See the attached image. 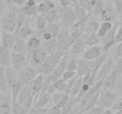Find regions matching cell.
Segmentation results:
<instances>
[{
  "label": "cell",
  "instance_id": "33",
  "mask_svg": "<svg viewBox=\"0 0 122 114\" xmlns=\"http://www.w3.org/2000/svg\"><path fill=\"white\" fill-rule=\"evenodd\" d=\"M43 16H45V18L46 19L48 23H57L59 20H61L59 9L56 8V7L55 9H53L52 10H51V11H49L48 13H46V14H43Z\"/></svg>",
  "mask_w": 122,
  "mask_h": 114
},
{
  "label": "cell",
  "instance_id": "56",
  "mask_svg": "<svg viewBox=\"0 0 122 114\" xmlns=\"http://www.w3.org/2000/svg\"><path fill=\"white\" fill-rule=\"evenodd\" d=\"M114 113H115V112H114L111 108H108V109H104V111L102 112V114H114Z\"/></svg>",
  "mask_w": 122,
  "mask_h": 114
},
{
  "label": "cell",
  "instance_id": "13",
  "mask_svg": "<svg viewBox=\"0 0 122 114\" xmlns=\"http://www.w3.org/2000/svg\"><path fill=\"white\" fill-rule=\"evenodd\" d=\"M118 14L116 12L114 5L105 4L102 11L100 14L99 17L102 22H110V23H116V19L118 17Z\"/></svg>",
  "mask_w": 122,
  "mask_h": 114
},
{
  "label": "cell",
  "instance_id": "16",
  "mask_svg": "<svg viewBox=\"0 0 122 114\" xmlns=\"http://www.w3.org/2000/svg\"><path fill=\"white\" fill-rule=\"evenodd\" d=\"M15 37H16L15 34L3 31L1 38H0V46L8 49L10 51H12V48L14 46L15 42Z\"/></svg>",
  "mask_w": 122,
  "mask_h": 114
},
{
  "label": "cell",
  "instance_id": "10",
  "mask_svg": "<svg viewBox=\"0 0 122 114\" xmlns=\"http://www.w3.org/2000/svg\"><path fill=\"white\" fill-rule=\"evenodd\" d=\"M119 25V23H116L114 24V28H113L109 32L105 34L103 37L100 38V43L102 44V50L103 52H108L110 50V48H112L114 45L115 44V34H116V29Z\"/></svg>",
  "mask_w": 122,
  "mask_h": 114
},
{
  "label": "cell",
  "instance_id": "8",
  "mask_svg": "<svg viewBox=\"0 0 122 114\" xmlns=\"http://www.w3.org/2000/svg\"><path fill=\"white\" fill-rule=\"evenodd\" d=\"M47 56H48L47 51L41 46L38 49L29 51L27 54V58L30 60L32 66L39 67V65H41L44 63V61L46 59Z\"/></svg>",
  "mask_w": 122,
  "mask_h": 114
},
{
  "label": "cell",
  "instance_id": "19",
  "mask_svg": "<svg viewBox=\"0 0 122 114\" xmlns=\"http://www.w3.org/2000/svg\"><path fill=\"white\" fill-rule=\"evenodd\" d=\"M76 74L79 77H83L86 75L92 74V68H91L90 61L85 60L83 58L78 60V67Z\"/></svg>",
  "mask_w": 122,
  "mask_h": 114
},
{
  "label": "cell",
  "instance_id": "52",
  "mask_svg": "<svg viewBox=\"0 0 122 114\" xmlns=\"http://www.w3.org/2000/svg\"><path fill=\"white\" fill-rule=\"evenodd\" d=\"M114 1V7L115 9L116 12L120 16V13L122 12V0H113Z\"/></svg>",
  "mask_w": 122,
  "mask_h": 114
},
{
  "label": "cell",
  "instance_id": "37",
  "mask_svg": "<svg viewBox=\"0 0 122 114\" xmlns=\"http://www.w3.org/2000/svg\"><path fill=\"white\" fill-rule=\"evenodd\" d=\"M24 84L22 82H20V81H17L14 85L11 87L10 88V95H11V100H12V103L14 102H16L17 97H18L19 94H20V90L22 89V88L24 87Z\"/></svg>",
  "mask_w": 122,
  "mask_h": 114
},
{
  "label": "cell",
  "instance_id": "29",
  "mask_svg": "<svg viewBox=\"0 0 122 114\" xmlns=\"http://www.w3.org/2000/svg\"><path fill=\"white\" fill-rule=\"evenodd\" d=\"M32 96H34V94H33V91H32L31 87L28 84L25 85L22 88V89L20 90V94H19L18 97H17L16 102L19 103L20 105H22L24 102H26Z\"/></svg>",
  "mask_w": 122,
  "mask_h": 114
},
{
  "label": "cell",
  "instance_id": "45",
  "mask_svg": "<svg viewBox=\"0 0 122 114\" xmlns=\"http://www.w3.org/2000/svg\"><path fill=\"white\" fill-rule=\"evenodd\" d=\"M66 93H62V92H55L54 94L51 95V100H52L54 106H56L59 101L61 100V98L64 96Z\"/></svg>",
  "mask_w": 122,
  "mask_h": 114
},
{
  "label": "cell",
  "instance_id": "50",
  "mask_svg": "<svg viewBox=\"0 0 122 114\" xmlns=\"http://www.w3.org/2000/svg\"><path fill=\"white\" fill-rule=\"evenodd\" d=\"M114 112H119V111H122V97H120L118 100H116V102L111 107Z\"/></svg>",
  "mask_w": 122,
  "mask_h": 114
},
{
  "label": "cell",
  "instance_id": "15",
  "mask_svg": "<svg viewBox=\"0 0 122 114\" xmlns=\"http://www.w3.org/2000/svg\"><path fill=\"white\" fill-rule=\"evenodd\" d=\"M0 112L2 114H12V100L10 93H0Z\"/></svg>",
  "mask_w": 122,
  "mask_h": 114
},
{
  "label": "cell",
  "instance_id": "31",
  "mask_svg": "<svg viewBox=\"0 0 122 114\" xmlns=\"http://www.w3.org/2000/svg\"><path fill=\"white\" fill-rule=\"evenodd\" d=\"M114 24L115 23H110V22H102V23H100L99 28L97 29V34L98 38L100 39V38L103 37L105 34H107L114 28Z\"/></svg>",
  "mask_w": 122,
  "mask_h": 114
},
{
  "label": "cell",
  "instance_id": "49",
  "mask_svg": "<svg viewBox=\"0 0 122 114\" xmlns=\"http://www.w3.org/2000/svg\"><path fill=\"white\" fill-rule=\"evenodd\" d=\"M114 71L117 73L119 77L122 75V57L116 61L115 66H114Z\"/></svg>",
  "mask_w": 122,
  "mask_h": 114
},
{
  "label": "cell",
  "instance_id": "4",
  "mask_svg": "<svg viewBox=\"0 0 122 114\" xmlns=\"http://www.w3.org/2000/svg\"><path fill=\"white\" fill-rule=\"evenodd\" d=\"M118 99L119 95L114 90L102 89L98 98L97 106H102L104 109H108L112 107Z\"/></svg>",
  "mask_w": 122,
  "mask_h": 114
},
{
  "label": "cell",
  "instance_id": "6",
  "mask_svg": "<svg viewBox=\"0 0 122 114\" xmlns=\"http://www.w3.org/2000/svg\"><path fill=\"white\" fill-rule=\"evenodd\" d=\"M69 59H70L69 51H65L64 54H63L62 57H61V60L59 61V63H57V65L56 66L55 69H54V70H53L51 74H49V75H51L53 82L61 77L62 74L64 73V71L67 69V63H68V61H69Z\"/></svg>",
  "mask_w": 122,
  "mask_h": 114
},
{
  "label": "cell",
  "instance_id": "12",
  "mask_svg": "<svg viewBox=\"0 0 122 114\" xmlns=\"http://www.w3.org/2000/svg\"><path fill=\"white\" fill-rule=\"evenodd\" d=\"M103 53L104 52L102 46L98 44V45L89 46L87 49H86V51H84L83 55H82V58L87 60V61H93L95 59L101 57Z\"/></svg>",
  "mask_w": 122,
  "mask_h": 114
},
{
  "label": "cell",
  "instance_id": "17",
  "mask_svg": "<svg viewBox=\"0 0 122 114\" xmlns=\"http://www.w3.org/2000/svg\"><path fill=\"white\" fill-rule=\"evenodd\" d=\"M37 6L38 3L35 0H27L26 4L20 8V10L26 16H37L39 15Z\"/></svg>",
  "mask_w": 122,
  "mask_h": 114
},
{
  "label": "cell",
  "instance_id": "28",
  "mask_svg": "<svg viewBox=\"0 0 122 114\" xmlns=\"http://www.w3.org/2000/svg\"><path fill=\"white\" fill-rule=\"evenodd\" d=\"M38 12L39 14H46L49 11L55 9L56 7V2L54 0H44L42 2L38 4Z\"/></svg>",
  "mask_w": 122,
  "mask_h": 114
},
{
  "label": "cell",
  "instance_id": "44",
  "mask_svg": "<svg viewBox=\"0 0 122 114\" xmlns=\"http://www.w3.org/2000/svg\"><path fill=\"white\" fill-rule=\"evenodd\" d=\"M75 76H77V74H76L75 71H71V70H67V69H66L65 71H64V73L62 74L61 78L63 81H65L67 82V81H70V80L73 79Z\"/></svg>",
  "mask_w": 122,
  "mask_h": 114
},
{
  "label": "cell",
  "instance_id": "51",
  "mask_svg": "<svg viewBox=\"0 0 122 114\" xmlns=\"http://www.w3.org/2000/svg\"><path fill=\"white\" fill-rule=\"evenodd\" d=\"M115 42H122V25H118L115 34Z\"/></svg>",
  "mask_w": 122,
  "mask_h": 114
},
{
  "label": "cell",
  "instance_id": "54",
  "mask_svg": "<svg viewBox=\"0 0 122 114\" xmlns=\"http://www.w3.org/2000/svg\"><path fill=\"white\" fill-rule=\"evenodd\" d=\"M49 114H61V109L56 106H53L49 109Z\"/></svg>",
  "mask_w": 122,
  "mask_h": 114
},
{
  "label": "cell",
  "instance_id": "39",
  "mask_svg": "<svg viewBox=\"0 0 122 114\" xmlns=\"http://www.w3.org/2000/svg\"><path fill=\"white\" fill-rule=\"evenodd\" d=\"M42 47L47 51L48 54L54 52L57 50L56 49V39H53L48 41H43L42 42Z\"/></svg>",
  "mask_w": 122,
  "mask_h": 114
},
{
  "label": "cell",
  "instance_id": "9",
  "mask_svg": "<svg viewBox=\"0 0 122 114\" xmlns=\"http://www.w3.org/2000/svg\"><path fill=\"white\" fill-rule=\"evenodd\" d=\"M114 66H115V61L114 60L112 56L110 55L109 57L104 62L103 64L101 66V68L98 70L96 75V81H104L105 78L114 69Z\"/></svg>",
  "mask_w": 122,
  "mask_h": 114
},
{
  "label": "cell",
  "instance_id": "60",
  "mask_svg": "<svg viewBox=\"0 0 122 114\" xmlns=\"http://www.w3.org/2000/svg\"><path fill=\"white\" fill-rule=\"evenodd\" d=\"M35 1H36V2L38 3V4H39V3L42 2V1H44V0H35Z\"/></svg>",
  "mask_w": 122,
  "mask_h": 114
},
{
  "label": "cell",
  "instance_id": "41",
  "mask_svg": "<svg viewBox=\"0 0 122 114\" xmlns=\"http://www.w3.org/2000/svg\"><path fill=\"white\" fill-rule=\"evenodd\" d=\"M26 16H25L20 10H19V12L16 16V32L25 24V23H26Z\"/></svg>",
  "mask_w": 122,
  "mask_h": 114
},
{
  "label": "cell",
  "instance_id": "20",
  "mask_svg": "<svg viewBox=\"0 0 122 114\" xmlns=\"http://www.w3.org/2000/svg\"><path fill=\"white\" fill-rule=\"evenodd\" d=\"M86 44L84 42V40L79 39L75 40L73 43V45L69 48V53L70 55L73 57H76V56L83 55L84 51H86Z\"/></svg>",
  "mask_w": 122,
  "mask_h": 114
},
{
  "label": "cell",
  "instance_id": "57",
  "mask_svg": "<svg viewBox=\"0 0 122 114\" xmlns=\"http://www.w3.org/2000/svg\"><path fill=\"white\" fill-rule=\"evenodd\" d=\"M119 17H120V23H119V24L122 25V12L120 13V15L119 16Z\"/></svg>",
  "mask_w": 122,
  "mask_h": 114
},
{
  "label": "cell",
  "instance_id": "35",
  "mask_svg": "<svg viewBox=\"0 0 122 114\" xmlns=\"http://www.w3.org/2000/svg\"><path fill=\"white\" fill-rule=\"evenodd\" d=\"M82 39L84 40V42H85L86 46H92L98 45L100 43V39L98 38L96 33L85 34L82 37Z\"/></svg>",
  "mask_w": 122,
  "mask_h": 114
},
{
  "label": "cell",
  "instance_id": "30",
  "mask_svg": "<svg viewBox=\"0 0 122 114\" xmlns=\"http://www.w3.org/2000/svg\"><path fill=\"white\" fill-rule=\"evenodd\" d=\"M35 25H36V34L40 37V34H42L46 26L48 25V22L45 18V16L42 14H39L36 16L35 20Z\"/></svg>",
  "mask_w": 122,
  "mask_h": 114
},
{
  "label": "cell",
  "instance_id": "53",
  "mask_svg": "<svg viewBox=\"0 0 122 114\" xmlns=\"http://www.w3.org/2000/svg\"><path fill=\"white\" fill-rule=\"evenodd\" d=\"M10 1H11V4L20 8V7H22L26 4V2L27 0H10Z\"/></svg>",
  "mask_w": 122,
  "mask_h": 114
},
{
  "label": "cell",
  "instance_id": "26",
  "mask_svg": "<svg viewBox=\"0 0 122 114\" xmlns=\"http://www.w3.org/2000/svg\"><path fill=\"white\" fill-rule=\"evenodd\" d=\"M11 51L0 46V67L7 68L10 66Z\"/></svg>",
  "mask_w": 122,
  "mask_h": 114
},
{
  "label": "cell",
  "instance_id": "46",
  "mask_svg": "<svg viewBox=\"0 0 122 114\" xmlns=\"http://www.w3.org/2000/svg\"><path fill=\"white\" fill-rule=\"evenodd\" d=\"M49 109L47 108H35L33 107L30 110L28 114H48Z\"/></svg>",
  "mask_w": 122,
  "mask_h": 114
},
{
  "label": "cell",
  "instance_id": "22",
  "mask_svg": "<svg viewBox=\"0 0 122 114\" xmlns=\"http://www.w3.org/2000/svg\"><path fill=\"white\" fill-rule=\"evenodd\" d=\"M110 54L108 52H104L101 57H99L98 58L95 59L93 61H90V64H91V68H92V75L96 76L97 74L98 70L101 68L104 62L109 57Z\"/></svg>",
  "mask_w": 122,
  "mask_h": 114
},
{
  "label": "cell",
  "instance_id": "25",
  "mask_svg": "<svg viewBox=\"0 0 122 114\" xmlns=\"http://www.w3.org/2000/svg\"><path fill=\"white\" fill-rule=\"evenodd\" d=\"M45 75L42 74H39L36 77L31 81L28 84L32 88L33 94H34V96H36L37 94H39L42 90V87H43V81Z\"/></svg>",
  "mask_w": 122,
  "mask_h": 114
},
{
  "label": "cell",
  "instance_id": "38",
  "mask_svg": "<svg viewBox=\"0 0 122 114\" xmlns=\"http://www.w3.org/2000/svg\"><path fill=\"white\" fill-rule=\"evenodd\" d=\"M0 93H10L7 83L4 68L0 67Z\"/></svg>",
  "mask_w": 122,
  "mask_h": 114
},
{
  "label": "cell",
  "instance_id": "59",
  "mask_svg": "<svg viewBox=\"0 0 122 114\" xmlns=\"http://www.w3.org/2000/svg\"><path fill=\"white\" fill-rule=\"evenodd\" d=\"M2 26H1V23H0V38H1V34H2Z\"/></svg>",
  "mask_w": 122,
  "mask_h": 114
},
{
  "label": "cell",
  "instance_id": "3",
  "mask_svg": "<svg viewBox=\"0 0 122 114\" xmlns=\"http://www.w3.org/2000/svg\"><path fill=\"white\" fill-rule=\"evenodd\" d=\"M74 41L72 40L68 28L62 27L56 37V49L59 51H67L69 50Z\"/></svg>",
  "mask_w": 122,
  "mask_h": 114
},
{
  "label": "cell",
  "instance_id": "42",
  "mask_svg": "<svg viewBox=\"0 0 122 114\" xmlns=\"http://www.w3.org/2000/svg\"><path fill=\"white\" fill-rule=\"evenodd\" d=\"M112 57L114 58V61H117L118 59L122 57V42L118 43V45L116 46V48L114 49V52H113Z\"/></svg>",
  "mask_w": 122,
  "mask_h": 114
},
{
  "label": "cell",
  "instance_id": "62",
  "mask_svg": "<svg viewBox=\"0 0 122 114\" xmlns=\"http://www.w3.org/2000/svg\"><path fill=\"white\" fill-rule=\"evenodd\" d=\"M0 114H2V112H0Z\"/></svg>",
  "mask_w": 122,
  "mask_h": 114
},
{
  "label": "cell",
  "instance_id": "32",
  "mask_svg": "<svg viewBox=\"0 0 122 114\" xmlns=\"http://www.w3.org/2000/svg\"><path fill=\"white\" fill-rule=\"evenodd\" d=\"M26 45H27V49H28L29 52L33 50H35V49H38L42 46V40H41L40 37L38 36L37 34H34L26 40Z\"/></svg>",
  "mask_w": 122,
  "mask_h": 114
},
{
  "label": "cell",
  "instance_id": "43",
  "mask_svg": "<svg viewBox=\"0 0 122 114\" xmlns=\"http://www.w3.org/2000/svg\"><path fill=\"white\" fill-rule=\"evenodd\" d=\"M78 67V59L74 57H70L69 61L67 64V70H71V71H75L77 70Z\"/></svg>",
  "mask_w": 122,
  "mask_h": 114
},
{
  "label": "cell",
  "instance_id": "34",
  "mask_svg": "<svg viewBox=\"0 0 122 114\" xmlns=\"http://www.w3.org/2000/svg\"><path fill=\"white\" fill-rule=\"evenodd\" d=\"M73 10H74V12H75L77 21L88 18L90 16V15H91V13L88 12L86 9L83 8L82 6H80L79 4H73Z\"/></svg>",
  "mask_w": 122,
  "mask_h": 114
},
{
  "label": "cell",
  "instance_id": "55",
  "mask_svg": "<svg viewBox=\"0 0 122 114\" xmlns=\"http://www.w3.org/2000/svg\"><path fill=\"white\" fill-rule=\"evenodd\" d=\"M7 5H8V4H6L4 0H0V16H1V14L4 12V9L6 8Z\"/></svg>",
  "mask_w": 122,
  "mask_h": 114
},
{
  "label": "cell",
  "instance_id": "58",
  "mask_svg": "<svg viewBox=\"0 0 122 114\" xmlns=\"http://www.w3.org/2000/svg\"><path fill=\"white\" fill-rule=\"evenodd\" d=\"M4 1L6 3V4H8V5H10V4H11V1H10V0H4Z\"/></svg>",
  "mask_w": 122,
  "mask_h": 114
},
{
  "label": "cell",
  "instance_id": "47",
  "mask_svg": "<svg viewBox=\"0 0 122 114\" xmlns=\"http://www.w3.org/2000/svg\"><path fill=\"white\" fill-rule=\"evenodd\" d=\"M69 100H70V96L68 95V94H64V96L61 98V100L59 101V103H58V104H57L56 106H57V107H59V108H61V109L63 106H65L69 102Z\"/></svg>",
  "mask_w": 122,
  "mask_h": 114
},
{
  "label": "cell",
  "instance_id": "61",
  "mask_svg": "<svg viewBox=\"0 0 122 114\" xmlns=\"http://www.w3.org/2000/svg\"><path fill=\"white\" fill-rule=\"evenodd\" d=\"M83 114H86V112H85V113H83Z\"/></svg>",
  "mask_w": 122,
  "mask_h": 114
},
{
  "label": "cell",
  "instance_id": "27",
  "mask_svg": "<svg viewBox=\"0 0 122 114\" xmlns=\"http://www.w3.org/2000/svg\"><path fill=\"white\" fill-rule=\"evenodd\" d=\"M4 70H5L7 83H8L9 88H10V92L11 87L18 81V72L15 71L11 66H9V67L5 68Z\"/></svg>",
  "mask_w": 122,
  "mask_h": 114
},
{
  "label": "cell",
  "instance_id": "2",
  "mask_svg": "<svg viewBox=\"0 0 122 114\" xmlns=\"http://www.w3.org/2000/svg\"><path fill=\"white\" fill-rule=\"evenodd\" d=\"M64 52L65 51L56 50L54 52L48 54V56H47L46 59L44 61V63L41 65H39V67H37L39 73L42 74L44 75H47L51 74L54 70V69L56 68L57 63H59V61L62 57Z\"/></svg>",
  "mask_w": 122,
  "mask_h": 114
},
{
  "label": "cell",
  "instance_id": "5",
  "mask_svg": "<svg viewBox=\"0 0 122 114\" xmlns=\"http://www.w3.org/2000/svg\"><path fill=\"white\" fill-rule=\"evenodd\" d=\"M60 11V18H61V23L63 26L67 28L70 29L77 22L76 15L73 8L68 7H61L59 9Z\"/></svg>",
  "mask_w": 122,
  "mask_h": 114
},
{
  "label": "cell",
  "instance_id": "24",
  "mask_svg": "<svg viewBox=\"0 0 122 114\" xmlns=\"http://www.w3.org/2000/svg\"><path fill=\"white\" fill-rule=\"evenodd\" d=\"M51 100V95L49 94L47 92H40L39 94V96L34 100L33 107L35 108H45V106L48 105L50 101Z\"/></svg>",
  "mask_w": 122,
  "mask_h": 114
},
{
  "label": "cell",
  "instance_id": "11",
  "mask_svg": "<svg viewBox=\"0 0 122 114\" xmlns=\"http://www.w3.org/2000/svg\"><path fill=\"white\" fill-rule=\"evenodd\" d=\"M60 29H61V27L57 24V23H48L45 30L40 34V39L42 42L56 39L57 35L60 32Z\"/></svg>",
  "mask_w": 122,
  "mask_h": 114
},
{
  "label": "cell",
  "instance_id": "23",
  "mask_svg": "<svg viewBox=\"0 0 122 114\" xmlns=\"http://www.w3.org/2000/svg\"><path fill=\"white\" fill-rule=\"evenodd\" d=\"M11 52L21 53V54L27 55L28 54V49H27V45H26V40L20 39V37H18L16 35V37H15V42L14 44V46H13Z\"/></svg>",
  "mask_w": 122,
  "mask_h": 114
},
{
  "label": "cell",
  "instance_id": "36",
  "mask_svg": "<svg viewBox=\"0 0 122 114\" xmlns=\"http://www.w3.org/2000/svg\"><path fill=\"white\" fill-rule=\"evenodd\" d=\"M82 84H83V78L77 76L75 81L73 82V87H72L71 90L69 92V96L71 98H76L78 94H79V92L81 90Z\"/></svg>",
  "mask_w": 122,
  "mask_h": 114
},
{
  "label": "cell",
  "instance_id": "1",
  "mask_svg": "<svg viewBox=\"0 0 122 114\" xmlns=\"http://www.w3.org/2000/svg\"><path fill=\"white\" fill-rule=\"evenodd\" d=\"M9 6H10L9 11L0 20L2 30L4 32L15 34L16 32V16L20 10V8L15 5H13V4H10Z\"/></svg>",
  "mask_w": 122,
  "mask_h": 114
},
{
  "label": "cell",
  "instance_id": "7",
  "mask_svg": "<svg viewBox=\"0 0 122 114\" xmlns=\"http://www.w3.org/2000/svg\"><path fill=\"white\" fill-rule=\"evenodd\" d=\"M39 71L37 67L34 66H26L23 67L22 69H20V71L18 72V80L22 82L24 85H27L33 81L37 75H39Z\"/></svg>",
  "mask_w": 122,
  "mask_h": 114
},
{
  "label": "cell",
  "instance_id": "21",
  "mask_svg": "<svg viewBox=\"0 0 122 114\" xmlns=\"http://www.w3.org/2000/svg\"><path fill=\"white\" fill-rule=\"evenodd\" d=\"M15 34H16L18 37H20V39L27 40L30 37L36 34V30H34V29L30 26V24L26 22L25 24L23 25V26L21 27L16 33H15Z\"/></svg>",
  "mask_w": 122,
  "mask_h": 114
},
{
  "label": "cell",
  "instance_id": "18",
  "mask_svg": "<svg viewBox=\"0 0 122 114\" xmlns=\"http://www.w3.org/2000/svg\"><path fill=\"white\" fill-rule=\"evenodd\" d=\"M119 75H117L114 69L109 75L105 78V80L102 82V89L108 90H115L117 82L119 81Z\"/></svg>",
  "mask_w": 122,
  "mask_h": 114
},
{
  "label": "cell",
  "instance_id": "48",
  "mask_svg": "<svg viewBox=\"0 0 122 114\" xmlns=\"http://www.w3.org/2000/svg\"><path fill=\"white\" fill-rule=\"evenodd\" d=\"M103 111H104V108H102V106H99L97 105V106L91 108V109L86 112V114H102Z\"/></svg>",
  "mask_w": 122,
  "mask_h": 114
},
{
  "label": "cell",
  "instance_id": "14",
  "mask_svg": "<svg viewBox=\"0 0 122 114\" xmlns=\"http://www.w3.org/2000/svg\"><path fill=\"white\" fill-rule=\"evenodd\" d=\"M27 55L21 54V53L11 52V58H10V66L15 70L19 72L26 64Z\"/></svg>",
  "mask_w": 122,
  "mask_h": 114
},
{
  "label": "cell",
  "instance_id": "40",
  "mask_svg": "<svg viewBox=\"0 0 122 114\" xmlns=\"http://www.w3.org/2000/svg\"><path fill=\"white\" fill-rule=\"evenodd\" d=\"M53 87L55 88L56 92H62V93H66L67 90V81H63L61 78L56 80L52 83Z\"/></svg>",
  "mask_w": 122,
  "mask_h": 114
}]
</instances>
